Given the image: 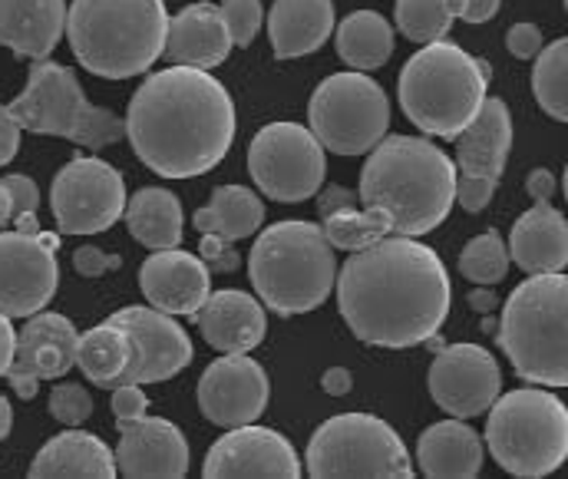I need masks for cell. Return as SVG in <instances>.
Wrapping results in <instances>:
<instances>
[{
  "mask_svg": "<svg viewBox=\"0 0 568 479\" xmlns=\"http://www.w3.org/2000/svg\"><path fill=\"white\" fill-rule=\"evenodd\" d=\"M459 275L473 285H499L509 275V248L499 232H483L459 255Z\"/></svg>",
  "mask_w": 568,
  "mask_h": 479,
  "instance_id": "obj_36",
  "label": "cell"
},
{
  "mask_svg": "<svg viewBox=\"0 0 568 479\" xmlns=\"http://www.w3.org/2000/svg\"><path fill=\"white\" fill-rule=\"evenodd\" d=\"M532 93L539 106L556 116L559 123L568 120V40H556L539 50L536 73H532Z\"/></svg>",
  "mask_w": 568,
  "mask_h": 479,
  "instance_id": "obj_34",
  "label": "cell"
},
{
  "mask_svg": "<svg viewBox=\"0 0 568 479\" xmlns=\"http://www.w3.org/2000/svg\"><path fill=\"white\" fill-rule=\"evenodd\" d=\"M506 47L516 60H536L542 50V30L536 23H513L506 33Z\"/></svg>",
  "mask_w": 568,
  "mask_h": 479,
  "instance_id": "obj_43",
  "label": "cell"
},
{
  "mask_svg": "<svg viewBox=\"0 0 568 479\" xmlns=\"http://www.w3.org/2000/svg\"><path fill=\"white\" fill-rule=\"evenodd\" d=\"M30 477L113 479L116 477V457L100 437H93L87 430H67V434L53 437L37 453V460L30 463Z\"/></svg>",
  "mask_w": 568,
  "mask_h": 479,
  "instance_id": "obj_29",
  "label": "cell"
},
{
  "mask_svg": "<svg viewBox=\"0 0 568 479\" xmlns=\"http://www.w3.org/2000/svg\"><path fill=\"white\" fill-rule=\"evenodd\" d=\"M509 262L526 275H556L568 265L566 215L552 202H536L509 235Z\"/></svg>",
  "mask_w": 568,
  "mask_h": 479,
  "instance_id": "obj_26",
  "label": "cell"
},
{
  "mask_svg": "<svg viewBox=\"0 0 568 479\" xmlns=\"http://www.w3.org/2000/svg\"><path fill=\"white\" fill-rule=\"evenodd\" d=\"M469 305H473L476 312H493V308L499 305V298H496L493 292H486V285H483L479 292H469Z\"/></svg>",
  "mask_w": 568,
  "mask_h": 479,
  "instance_id": "obj_52",
  "label": "cell"
},
{
  "mask_svg": "<svg viewBox=\"0 0 568 479\" xmlns=\"http://www.w3.org/2000/svg\"><path fill=\"white\" fill-rule=\"evenodd\" d=\"M110 320L126 327V334L133 337V347H136V357L126 367V374L120 377V384H140V387L142 384H162L192 364L195 350H192L185 327L169 318L165 312L133 305V308H120Z\"/></svg>",
  "mask_w": 568,
  "mask_h": 479,
  "instance_id": "obj_18",
  "label": "cell"
},
{
  "mask_svg": "<svg viewBox=\"0 0 568 479\" xmlns=\"http://www.w3.org/2000/svg\"><path fill=\"white\" fill-rule=\"evenodd\" d=\"M123 218L133 238L152 252L179 248L182 242V202L169 188L152 185L133 192V198H126Z\"/></svg>",
  "mask_w": 568,
  "mask_h": 479,
  "instance_id": "obj_31",
  "label": "cell"
},
{
  "mask_svg": "<svg viewBox=\"0 0 568 479\" xmlns=\"http://www.w3.org/2000/svg\"><path fill=\"white\" fill-rule=\"evenodd\" d=\"M50 208L60 235H97L126 212V182L110 162L73 156L50 188Z\"/></svg>",
  "mask_w": 568,
  "mask_h": 479,
  "instance_id": "obj_13",
  "label": "cell"
},
{
  "mask_svg": "<svg viewBox=\"0 0 568 479\" xmlns=\"http://www.w3.org/2000/svg\"><path fill=\"white\" fill-rule=\"evenodd\" d=\"M496 195V185L489 182H479V179H459L456 175V202L466 208V212H483Z\"/></svg>",
  "mask_w": 568,
  "mask_h": 479,
  "instance_id": "obj_45",
  "label": "cell"
},
{
  "mask_svg": "<svg viewBox=\"0 0 568 479\" xmlns=\"http://www.w3.org/2000/svg\"><path fill=\"white\" fill-rule=\"evenodd\" d=\"M202 262L209 265V272H235L239 268V252H235V242L222 238V235H205L202 238Z\"/></svg>",
  "mask_w": 568,
  "mask_h": 479,
  "instance_id": "obj_42",
  "label": "cell"
},
{
  "mask_svg": "<svg viewBox=\"0 0 568 479\" xmlns=\"http://www.w3.org/2000/svg\"><path fill=\"white\" fill-rule=\"evenodd\" d=\"M165 0H73L67 40L83 70L106 80L145 73L165 50Z\"/></svg>",
  "mask_w": 568,
  "mask_h": 479,
  "instance_id": "obj_4",
  "label": "cell"
},
{
  "mask_svg": "<svg viewBox=\"0 0 568 479\" xmlns=\"http://www.w3.org/2000/svg\"><path fill=\"white\" fill-rule=\"evenodd\" d=\"M321 387H324V394H331V397H347L351 387H354L351 370H347V367H327L324 377H321Z\"/></svg>",
  "mask_w": 568,
  "mask_h": 479,
  "instance_id": "obj_50",
  "label": "cell"
},
{
  "mask_svg": "<svg viewBox=\"0 0 568 479\" xmlns=\"http://www.w3.org/2000/svg\"><path fill=\"white\" fill-rule=\"evenodd\" d=\"M202 477H301V460L282 434L268 427H232L212 444L202 463Z\"/></svg>",
  "mask_w": 568,
  "mask_h": 479,
  "instance_id": "obj_19",
  "label": "cell"
},
{
  "mask_svg": "<svg viewBox=\"0 0 568 479\" xmlns=\"http://www.w3.org/2000/svg\"><path fill=\"white\" fill-rule=\"evenodd\" d=\"M486 447L513 477L539 479L556 473L568 457L566 404L536 387L496 397L489 407Z\"/></svg>",
  "mask_w": 568,
  "mask_h": 479,
  "instance_id": "obj_8",
  "label": "cell"
},
{
  "mask_svg": "<svg viewBox=\"0 0 568 479\" xmlns=\"http://www.w3.org/2000/svg\"><path fill=\"white\" fill-rule=\"evenodd\" d=\"M133 357H136L133 337L116 320L97 324L87 334H80L77 364L87 374V380H93L97 387H116L126 367L133 364Z\"/></svg>",
  "mask_w": 568,
  "mask_h": 479,
  "instance_id": "obj_33",
  "label": "cell"
},
{
  "mask_svg": "<svg viewBox=\"0 0 568 479\" xmlns=\"http://www.w3.org/2000/svg\"><path fill=\"white\" fill-rule=\"evenodd\" d=\"M10 192V218H23V215H37V205H40V188L30 175H7L0 179Z\"/></svg>",
  "mask_w": 568,
  "mask_h": 479,
  "instance_id": "obj_40",
  "label": "cell"
},
{
  "mask_svg": "<svg viewBox=\"0 0 568 479\" xmlns=\"http://www.w3.org/2000/svg\"><path fill=\"white\" fill-rule=\"evenodd\" d=\"M483 460L486 450L479 434L459 420L433 424L417 440V467L424 470V477L469 479L483 470Z\"/></svg>",
  "mask_w": 568,
  "mask_h": 479,
  "instance_id": "obj_28",
  "label": "cell"
},
{
  "mask_svg": "<svg viewBox=\"0 0 568 479\" xmlns=\"http://www.w3.org/2000/svg\"><path fill=\"white\" fill-rule=\"evenodd\" d=\"M272 397L268 374L248 354H225L209 364L199 380V410L215 427H245L255 424Z\"/></svg>",
  "mask_w": 568,
  "mask_h": 479,
  "instance_id": "obj_16",
  "label": "cell"
},
{
  "mask_svg": "<svg viewBox=\"0 0 568 479\" xmlns=\"http://www.w3.org/2000/svg\"><path fill=\"white\" fill-rule=\"evenodd\" d=\"M77 344L80 334L70 318L57 312H37L17 334L13 360L7 367V384L17 390V397L33 400L40 380L67 377L77 364Z\"/></svg>",
  "mask_w": 568,
  "mask_h": 479,
  "instance_id": "obj_17",
  "label": "cell"
},
{
  "mask_svg": "<svg viewBox=\"0 0 568 479\" xmlns=\"http://www.w3.org/2000/svg\"><path fill=\"white\" fill-rule=\"evenodd\" d=\"M7 222H13V218H10V192H7V185L0 182V232H3Z\"/></svg>",
  "mask_w": 568,
  "mask_h": 479,
  "instance_id": "obj_54",
  "label": "cell"
},
{
  "mask_svg": "<svg viewBox=\"0 0 568 479\" xmlns=\"http://www.w3.org/2000/svg\"><path fill=\"white\" fill-rule=\"evenodd\" d=\"M192 222L202 235H222L229 242H242L262 228L265 202L248 185H222L212 192L209 205L195 212Z\"/></svg>",
  "mask_w": 568,
  "mask_h": 479,
  "instance_id": "obj_30",
  "label": "cell"
},
{
  "mask_svg": "<svg viewBox=\"0 0 568 479\" xmlns=\"http://www.w3.org/2000/svg\"><path fill=\"white\" fill-rule=\"evenodd\" d=\"M120 427V447L116 473L120 477H185L189 470V444L175 424L165 417H136V420H116Z\"/></svg>",
  "mask_w": 568,
  "mask_h": 479,
  "instance_id": "obj_20",
  "label": "cell"
},
{
  "mask_svg": "<svg viewBox=\"0 0 568 479\" xmlns=\"http://www.w3.org/2000/svg\"><path fill=\"white\" fill-rule=\"evenodd\" d=\"M140 288L152 308L192 318L212 295V272L202 258L189 252L162 248L142 262Z\"/></svg>",
  "mask_w": 568,
  "mask_h": 479,
  "instance_id": "obj_21",
  "label": "cell"
},
{
  "mask_svg": "<svg viewBox=\"0 0 568 479\" xmlns=\"http://www.w3.org/2000/svg\"><path fill=\"white\" fill-rule=\"evenodd\" d=\"M453 27V13L446 0H397V30L414 43H436L446 40Z\"/></svg>",
  "mask_w": 568,
  "mask_h": 479,
  "instance_id": "obj_37",
  "label": "cell"
},
{
  "mask_svg": "<svg viewBox=\"0 0 568 479\" xmlns=\"http://www.w3.org/2000/svg\"><path fill=\"white\" fill-rule=\"evenodd\" d=\"M123 123L145 169L162 179H195L232 150L235 103L209 70L169 67L142 80Z\"/></svg>",
  "mask_w": 568,
  "mask_h": 479,
  "instance_id": "obj_2",
  "label": "cell"
},
{
  "mask_svg": "<svg viewBox=\"0 0 568 479\" xmlns=\"http://www.w3.org/2000/svg\"><path fill=\"white\" fill-rule=\"evenodd\" d=\"M10 427H13V410H10V400L0 394V440L10 434Z\"/></svg>",
  "mask_w": 568,
  "mask_h": 479,
  "instance_id": "obj_53",
  "label": "cell"
},
{
  "mask_svg": "<svg viewBox=\"0 0 568 479\" xmlns=\"http://www.w3.org/2000/svg\"><path fill=\"white\" fill-rule=\"evenodd\" d=\"M357 202H361L357 192H351V188H344V185H327V188L317 195V212H321V218H327V215H334V212L357 208Z\"/></svg>",
  "mask_w": 568,
  "mask_h": 479,
  "instance_id": "obj_47",
  "label": "cell"
},
{
  "mask_svg": "<svg viewBox=\"0 0 568 479\" xmlns=\"http://www.w3.org/2000/svg\"><path fill=\"white\" fill-rule=\"evenodd\" d=\"M334 30L331 0H275L268 13V37L278 60L307 57L327 43Z\"/></svg>",
  "mask_w": 568,
  "mask_h": 479,
  "instance_id": "obj_27",
  "label": "cell"
},
{
  "mask_svg": "<svg viewBox=\"0 0 568 479\" xmlns=\"http://www.w3.org/2000/svg\"><path fill=\"white\" fill-rule=\"evenodd\" d=\"M489 67L459 43L436 40L414 53L400 73V106L407 120L439 140H456L479 113Z\"/></svg>",
  "mask_w": 568,
  "mask_h": 479,
  "instance_id": "obj_6",
  "label": "cell"
},
{
  "mask_svg": "<svg viewBox=\"0 0 568 479\" xmlns=\"http://www.w3.org/2000/svg\"><path fill=\"white\" fill-rule=\"evenodd\" d=\"M20 130L63 136L83 150H103L126 136V123L87 100L77 73L63 63L40 60L27 77V90L7 106Z\"/></svg>",
  "mask_w": 568,
  "mask_h": 479,
  "instance_id": "obj_9",
  "label": "cell"
},
{
  "mask_svg": "<svg viewBox=\"0 0 568 479\" xmlns=\"http://www.w3.org/2000/svg\"><path fill=\"white\" fill-rule=\"evenodd\" d=\"M311 477H414V460L390 424L371 414H337L304 450Z\"/></svg>",
  "mask_w": 568,
  "mask_h": 479,
  "instance_id": "obj_10",
  "label": "cell"
},
{
  "mask_svg": "<svg viewBox=\"0 0 568 479\" xmlns=\"http://www.w3.org/2000/svg\"><path fill=\"white\" fill-rule=\"evenodd\" d=\"M13 347H17V330H13L10 318L0 312V377L7 374V367L13 360Z\"/></svg>",
  "mask_w": 568,
  "mask_h": 479,
  "instance_id": "obj_51",
  "label": "cell"
},
{
  "mask_svg": "<svg viewBox=\"0 0 568 479\" xmlns=\"http://www.w3.org/2000/svg\"><path fill=\"white\" fill-rule=\"evenodd\" d=\"M334 288L347 327L364 344L394 350L426 344L453 305L446 265L429 245L407 235H387L354 252Z\"/></svg>",
  "mask_w": 568,
  "mask_h": 479,
  "instance_id": "obj_1",
  "label": "cell"
},
{
  "mask_svg": "<svg viewBox=\"0 0 568 479\" xmlns=\"http://www.w3.org/2000/svg\"><path fill=\"white\" fill-rule=\"evenodd\" d=\"M556 175L549 172V169H532L529 175H526V192L536 198V202H552L556 198Z\"/></svg>",
  "mask_w": 568,
  "mask_h": 479,
  "instance_id": "obj_49",
  "label": "cell"
},
{
  "mask_svg": "<svg viewBox=\"0 0 568 479\" xmlns=\"http://www.w3.org/2000/svg\"><path fill=\"white\" fill-rule=\"evenodd\" d=\"M113 417L116 420H136V417H145L149 410V397L142 394L140 384H120L113 387Z\"/></svg>",
  "mask_w": 568,
  "mask_h": 479,
  "instance_id": "obj_44",
  "label": "cell"
},
{
  "mask_svg": "<svg viewBox=\"0 0 568 479\" xmlns=\"http://www.w3.org/2000/svg\"><path fill=\"white\" fill-rule=\"evenodd\" d=\"M192 318L199 324L205 344H212L222 354H248L268 334L265 305L239 288H222L209 295Z\"/></svg>",
  "mask_w": 568,
  "mask_h": 479,
  "instance_id": "obj_24",
  "label": "cell"
},
{
  "mask_svg": "<svg viewBox=\"0 0 568 479\" xmlns=\"http://www.w3.org/2000/svg\"><path fill=\"white\" fill-rule=\"evenodd\" d=\"M321 232L324 238L331 242V248H344V252H361V248H371L374 242L387 238L390 235V225L381 212L374 208H344V212H334L327 218H321Z\"/></svg>",
  "mask_w": 568,
  "mask_h": 479,
  "instance_id": "obj_35",
  "label": "cell"
},
{
  "mask_svg": "<svg viewBox=\"0 0 568 479\" xmlns=\"http://www.w3.org/2000/svg\"><path fill=\"white\" fill-rule=\"evenodd\" d=\"M357 195L387 218L390 235L417 238L456 205V162L424 136H384L361 169Z\"/></svg>",
  "mask_w": 568,
  "mask_h": 479,
  "instance_id": "obj_3",
  "label": "cell"
},
{
  "mask_svg": "<svg viewBox=\"0 0 568 479\" xmlns=\"http://www.w3.org/2000/svg\"><path fill=\"white\" fill-rule=\"evenodd\" d=\"M307 123L327 153L364 156L390 130V100L367 73H334L311 93Z\"/></svg>",
  "mask_w": 568,
  "mask_h": 479,
  "instance_id": "obj_11",
  "label": "cell"
},
{
  "mask_svg": "<svg viewBox=\"0 0 568 479\" xmlns=\"http://www.w3.org/2000/svg\"><path fill=\"white\" fill-rule=\"evenodd\" d=\"M67 0H0V47L20 60H47L67 33Z\"/></svg>",
  "mask_w": 568,
  "mask_h": 479,
  "instance_id": "obj_25",
  "label": "cell"
},
{
  "mask_svg": "<svg viewBox=\"0 0 568 479\" xmlns=\"http://www.w3.org/2000/svg\"><path fill=\"white\" fill-rule=\"evenodd\" d=\"M120 265H123L120 255H106V252L97 248V245H80V248L73 252V268H77V275H83V278H100V275H106V272H116Z\"/></svg>",
  "mask_w": 568,
  "mask_h": 479,
  "instance_id": "obj_41",
  "label": "cell"
},
{
  "mask_svg": "<svg viewBox=\"0 0 568 479\" xmlns=\"http://www.w3.org/2000/svg\"><path fill=\"white\" fill-rule=\"evenodd\" d=\"M57 232H0V312L30 318L50 305L60 285Z\"/></svg>",
  "mask_w": 568,
  "mask_h": 479,
  "instance_id": "obj_14",
  "label": "cell"
},
{
  "mask_svg": "<svg viewBox=\"0 0 568 479\" xmlns=\"http://www.w3.org/2000/svg\"><path fill=\"white\" fill-rule=\"evenodd\" d=\"M499 344L529 384H568V278L529 275L503 305Z\"/></svg>",
  "mask_w": 568,
  "mask_h": 479,
  "instance_id": "obj_7",
  "label": "cell"
},
{
  "mask_svg": "<svg viewBox=\"0 0 568 479\" xmlns=\"http://www.w3.org/2000/svg\"><path fill=\"white\" fill-rule=\"evenodd\" d=\"M93 414V397L90 390H83L80 384H60L50 394V417L67 424V427H80L83 420H90Z\"/></svg>",
  "mask_w": 568,
  "mask_h": 479,
  "instance_id": "obj_39",
  "label": "cell"
},
{
  "mask_svg": "<svg viewBox=\"0 0 568 479\" xmlns=\"http://www.w3.org/2000/svg\"><path fill=\"white\" fill-rule=\"evenodd\" d=\"M248 275L262 305L291 318L307 315L331 298L337 282V258L321 225L278 222L255 238Z\"/></svg>",
  "mask_w": 568,
  "mask_h": 479,
  "instance_id": "obj_5",
  "label": "cell"
},
{
  "mask_svg": "<svg viewBox=\"0 0 568 479\" xmlns=\"http://www.w3.org/2000/svg\"><path fill=\"white\" fill-rule=\"evenodd\" d=\"M229 53H232V33H229V23L222 17V7L189 3L185 10L169 17L162 57L172 67L212 70V67L225 63Z\"/></svg>",
  "mask_w": 568,
  "mask_h": 479,
  "instance_id": "obj_23",
  "label": "cell"
},
{
  "mask_svg": "<svg viewBox=\"0 0 568 479\" xmlns=\"http://www.w3.org/2000/svg\"><path fill=\"white\" fill-rule=\"evenodd\" d=\"M248 172L268 198L304 202L324 185L327 156L311 130L297 123H268L248 146Z\"/></svg>",
  "mask_w": 568,
  "mask_h": 479,
  "instance_id": "obj_12",
  "label": "cell"
},
{
  "mask_svg": "<svg viewBox=\"0 0 568 479\" xmlns=\"http://www.w3.org/2000/svg\"><path fill=\"white\" fill-rule=\"evenodd\" d=\"M394 53V27L377 10H354L337 23V57L357 70H381Z\"/></svg>",
  "mask_w": 568,
  "mask_h": 479,
  "instance_id": "obj_32",
  "label": "cell"
},
{
  "mask_svg": "<svg viewBox=\"0 0 568 479\" xmlns=\"http://www.w3.org/2000/svg\"><path fill=\"white\" fill-rule=\"evenodd\" d=\"M499 3L503 0H446L453 20L459 17L463 23H486V20H493Z\"/></svg>",
  "mask_w": 568,
  "mask_h": 479,
  "instance_id": "obj_46",
  "label": "cell"
},
{
  "mask_svg": "<svg viewBox=\"0 0 568 479\" xmlns=\"http://www.w3.org/2000/svg\"><path fill=\"white\" fill-rule=\"evenodd\" d=\"M513 150V113L499 96H486L476 120L456 136V175L499 185Z\"/></svg>",
  "mask_w": 568,
  "mask_h": 479,
  "instance_id": "obj_22",
  "label": "cell"
},
{
  "mask_svg": "<svg viewBox=\"0 0 568 479\" xmlns=\"http://www.w3.org/2000/svg\"><path fill=\"white\" fill-rule=\"evenodd\" d=\"M20 126H17V120L10 116V110L7 106H0V165H7V162L17 156V150H20Z\"/></svg>",
  "mask_w": 568,
  "mask_h": 479,
  "instance_id": "obj_48",
  "label": "cell"
},
{
  "mask_svg": "<svg viewBox=\"0 0 568 479\" xmlns=\"http://www.w3.org/2000/svg\"><path fill=\"white\" fill-rule=\"evenodd\" d=\"M503 390V370L496 357L479 344H449L429 367V397L456 420L479 417Z\"/></svg>",
  "mask_w": 568,
  "mask_h": 479,
  "instance_id": "obj_15",
  "label": "cell"
},
{
  "mask_svg": "<svg viewBox=\"0 0 568 479\" xmlns=\"http://www.w3.org/2000/svg\"><path fill=\"white\" fill-rule=\"evenodd\" d=\"M222 17L232 33V47H252L262 30V0H225Z\"/></svg>",
  "mask_w": 568,
  "mask_h": 479,
  "instance_id": "obj_38",
  "label": "cell"
}]
</instances>
